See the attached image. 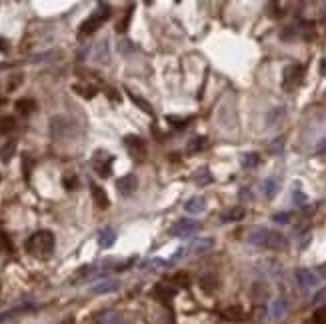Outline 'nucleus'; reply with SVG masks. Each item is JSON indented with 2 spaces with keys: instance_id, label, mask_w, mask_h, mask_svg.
<instances>
[{
  "instance_id": "obj_9",
  "label": "nucleus",
  "mask_w": 326,
  "mask_h": 324,
  "mask_svg": "<svg viewBox=\"0 0 326 324\" xmlns=\"http://www.w3.org/2000/svg\"><path fill=\"white\" fill-rule=\"evenodd\" d=\"M302 72H304V68L298 66V64H292V66H288L284 70V86H286V88H294L296 84H300Z\"/></svg>"
},
{
  "instance_id": "obj_20",
  "label": "nucleus",
  "mask_w": 326,
  "mask_h": 324,
  "mask_svg": "<svg viewBox=\"0 0 326 324\" xmlns=\"http://www.w3.org/2000/svg\"><path fill=\"white\" fill-rule=\"evenodd\" d=\"M174 292H176V288H174V286H166V284H156V288L152 290V294H154L158 300H162V302H164L166 298H170Z\"/></svg>"
},
{
  "instance_id": "obj_5",
  "label": "nucleus",
  "mask_w": 326,
  "mask_h": 324,
  "mask_svg": "<svg viewBox=\"0 0 326 324\" xmlns=\"http://www.w3.org/2000/svg\"><path fill=\"white\" fill-rule=\"evenodd\" d=\"M200 230V224L198 222H194L190 218H182L178 220L174 226L170 228V234L172 236H178V238H186V236H192V234H196Z\"/></svg>"
},
{
  "instance_id": "obj_37",
  "label": "nucleus",
  "mask_w": 326,
  "mask_h": 324,
  "mask_svg": "<svg viewBox=\"0 0 326 324\" xmlns=\"http://www.w3.org/2000/svg\"><path fill=\"white\" fill-rule=\"evenodd\" d=\"M174 282H176L178 286H184V284H188V276L180 272V274H176V276H174Z\"/></svg>"
},
{
  "instance_id": "obj_16",
  "label": "nucleus",
  "mask_w": 326,
  "mask_h": 324,
  "mask_svg": "<svg viewBox=\"0 0 326 324\" xmlns=\"http://www.w3.org/2000/svg\"><path fill=\"white\" fill-rule=\"evenodd\" d=\"M98 324H130V322L122 318L118 312H102L98 316Z\"/></svg>"
},
{
  "instance_id": "obj_25",
  "label": "nucleus",
  "mask_w": 326,
  "mask_h": 324,
  "mask_svg": "<svg viewBox=\"0 0 326 324\" xmlns=\"http://www.w3.org/2000/svg\"><path fill=\"white\" fill-rule=\"evenodd\" d=\"M14 118L12 116H0V134H8L10 130H14Z\"/></svg>"
},
{
  "instance_id": "obj_45",
  "label": "nucleus",
  "mask_w": 326,
  "mask_h": 324,
  "mask_svg": "<svg viewBox=\"0 0 326 324\" xmlns=\"http://www.w3.org/2000/svg\"><path fill=\"white\" fill-rule=\"evenodd\" d=\"M0 178H2V176H0Z\"/></svg>"
},
{
  "instance_id": "obj_35",
  "label": "nucleus",
  "mask_w": 326,
  "mask_h": 324,
  "mask_svg": "<svg viewBox=\"0 0 326 324\" xmlns=\"http://www.w3.org/2000/svg\"><path fill=\"white\" fill-rule=\"evenodd\" d=\"M24 310H28V306H20V308H14V310L0 312V322H2V320H6V318H10V316H14L16 312H24Z\"/></svg>"
},
{
  "instance_id": "obj_7",
  "label": "nucleus",
  "mask_w": 326,
  "mask_h": 324,
  "mask_svg": "<svg viewBox=\"0 0 326 324\" xmlns=\"http://www.w3.org/2000/svg\"><path fill=\"white\" fill-rule=\"evenodd\" d=\"M124 146L128 148V152L132 154L134 158H142L146 154V144L140 136H134V134H128L124 136Z\"/></svg>"
},
{
  "instance_id": "obj_39",
  "label": "nucleus",
  "mask_w": 326,
  "mask_h": 324,
  "mask_svg": "<svg viewBox=\"0 0 326 324\" xmlns=\"http://www.w3.org/2000/svg\"><path fill=\"white\" fill-rule=\"evenodd\" d=\"M316 152H318V154H326V138H322V140L316 144Z\"/></svg>"
},
{
  "instance_id": "obj_3",
  "label": "nucleus",
  "mask_w": 326,
  "mask_h": 324,
  "mask_svg": "<svg viewBox=\"0 0 326 324\" xmlns=\"http://www.w3.org/2000/svg\"><path fill=\"white\" fill-rule=\"evenodd\" d=\"M110 16V6L108 4H98V10L90 16V18H86L84 22H82V26H80V34H92V32H96L100 26H102V22L104 20Z\"/></svg>"
},
{
  "instance_id": "obj_24",
  "label": "nucleus",
  "mask_w": 326,
  "mask_h": 324,
  "mask_svg": "<svg viewBox=\"0 0 326 324\" xmlns=\"http://www.w3.org/2000/svg\"><path fill=\"white\" fill-rule=\"evenodd\" d=\"M206 146V138L204 136H194L188 146H186V152H198V150H202Z\"/></svg>"
},
{
  "instance_id": "obj_18",
  "label": "nucleus",
  "mask_w": 326,
  "mask_h": 324,
  "mask_svg": "<svg viewBox=\"0 0 326 324\" xmlns=\"http://www.w3.org/2000/svg\"><path fill=\"white\" fill-rule=\"evenodd\" d=\"M278 192V180L274 176H268L266 180H262V194L266 198H274Z\"/></svg>"
},
{
  "instance_id": "obj_30",
  "label": "nucleus",
  "mask_w": 326,
  "mask_h": 324,
  "mask_svg": "<svg viewBox=\"0 0 326 324\" xmlns=\"http://www.w3.org/2000/svg\"><path fill=\"white\" fill-rule=\"evenodd\" d=\"M222 316L226 318V320H244V314H242V310L240 308H226L224 312H222Z\"/></svg>"
},
{
  "instance_id": "obj_4",
  "label": "nucleus",
  "mask_w": 326,
  "mask_h": 324,
  "mask_svg": "<svg viewBox=\"0 0 326 324\" xmlns=\"http://www.w3.org/2000/svg\"><path fill=\"white\" fill-rule=\"evenodd\" d=\"M320 280H322L320 272H314V270H310V268H298V270H296V282H298L300 288H304V290L316 288V286L320 284Z\"/></svg>"
},
{
  "instance_id": "obj_31",
  "label": "nucleus",
  "mask_w": 326,
  "mask_h": 324,
  "mask_svg": "<svg viewBox=\"0 0 326 324\" xmlns=\"http://www.w3.org/2000/svg\"><path fill=\"white\" fill-rule=\"evenodd\" d=\"M292 200H294L296 206H306L308 196H306V194H304L300 188H294V190H292Z\"/></svg>"
},
{
  "instance_id": "obj_21",
  "label": "nucleus",
  "mask_w": 326,
  "mask_h": 324,
  "mask_svg": "<svg viewBox=\"0 0 326 324\" xmlns=\"http://www.w3.org/2000/svg\"><path fill=\"white\" fill-rule=\"evenodd\" d=\"M128 98L132 100V102H134V104L140 108L142 112H146V114H150V116L154 114V110H152V108H150V104H148V102H146L142 96H138V94H134V92H130V90H128Z\"/></svg>"
},
{
  "instance_id": "obj_22",
  "label": "nucleus",
  "mask_w": 326,
  "mask_h": 324,
  "mask_svg": "<svg viewBox=\"0 0 326 324\" xmlns=\"http://www.w3.org/2000/svg\"><path fill=\"white\" fill-rule=\"evenodd\" d=\"M116 288H118L116 280H104V282H100V284H96V286L92 288V292L104 294V292H112V290H116Z\"/></svg>"
},
{
  "instance_id": "obj_23",
  "label": "nucleus",
  "mask_w": 326,
  "mask_h": 324,
  "mask_svg": "<svg viewBox=\"0 0 326 324\" xmlns=\"http://www.w3.org/2000/svg\"><path fill=\"white\" fill-rule=\"evenodd\" d=\"M192 180L194 182H196V184H208V182H212V174H210V170L208 168H200L198 172H196V174H194L192 176Z\"/></svg>"
},
{
  "instance_id": "obj_8",
  "label": "nucleus",
  "mask_w": 326,
  "mask_h": 324,
  "mask_svg": "<svg viewBox=\"0 0 326 324\" xmlns=\"http://www.w3.org/2000/svg\"><path fill=\"white\" fill-rule=\"evenodd\" d=\"M136 188H138V178L134 174H126L116 180V190L120 196H130V194L136 192Z\"/></svg>"
},
{
  "instance_id": "obj_2",
  "label": "nucleus",
  "mask_w": 326,
  "mask_h": 324,
  "mask_svg": "<svg viewBox=\"0 0 326 324\" xmlns=\"http://www.w3.org/2000/svg\"><path fill=\"white\" fill-rule=\"evenodd\" d=\"M26 250L38 258H48L54 250V234L50 230H38L26 240Z\"/></svg>"
},
{
  "instance_id": "obj_34",
  "label": "nucleus",
  "mask_w": 326,
  "mask_h": 324,
  "mask_svg": "<svg viewBox=\"0 0 326 324\" xmlns=\"http://www.w3.org/2000/svg\"><path fill=\"white\" fill-rule=\"evenodd\" d=\"M32 166H34V158H32L30 154H24V178H26V180L30 178V170H32Z\"/></svg>"
},
{
  "instance_id": "obj_27",
  "label": "nucleus",
  "mask_w": 326,
  "mask_h": 324,
  "mask_svg": "<svg viewBox=\"0 0 326 324\" xmlns=\"http://www.w3.org/2000/svg\"><path fill=\"white\" fill-rule=\"evenodd\" d=\"M240 164H242V168H254L258 164V154H254V152L242 154L240 156Z\"/></svg>"
},
{
  "instance_id": "obj_40",
  "label": "nucleus",
  "mask_w": 326,
  "mask_h": 324,
  "mask_svg": "<svg viewBox=\"0 0 326 324\" xmlns=\"http://www.w3.org/2000/svg\"><path fill=\"white\" fill-rule=\"evenodd\" d=\"M106 94H108V96H110V98H112L114 102H118V100H120V96H118V94L114 92V88H106Z\"/></svg>"
},
{
  "instance_id": "obj_26",
  "label": "nucleus",
  "mask_w": 326,
  "mask_h": 324,
  "mask_svg": "<svg viewBox=\"0 0 326 324\" xmlns=\"http://www.w3.org/2000/svg\"><path fill=\"white\" fill-rule=\"evenodd\" d=\"M282 148H284V138H282V136L274 138V140H272V142H270V144L266 146V150H268L270 154H274V156L282 152Z\"/></svg>"
},
{
  "instance_id": "obj_10",
  "label": "nucleus",
  "mask_w": 326,
  "mask_h": 324,
  "mask_svg": "<svg viewBox=\"0 0 326 324\" xmlns=\"http://www.w3.org/2000/svg\"><path fill=\"white\" fill-rule=\"evenodd\" d=\"M90 192H92V198H94V202H96V206L98 208H102V210H106L108 206H110V200H108V194H106V190L102 188V186H98V184H90Z\"/></svg>"
},
{
  "instance_id": "obj_13",
  "label": "nucleus",
  "mask_w": 326,
  "mask_h": 324,
  "mask_svg": "<svg viewBox=\"0 0 326 324\" xmlns=\"http://www.w3.org/2000/svg\"><path fill=\"white\" fill-rule=\"evenodd\" d=\"M214 246V240L212 238H196L192 244H190V252L192 254H204V252H208L210 248Z\"/></svg>"
},
{
  "instance_id": "obj_14",
  "label": "nucleus",
  "mask_w": 326,
  "mask_h": 324,
  "mask_svg": "<svg viewBox=\"0 0 326 324\" xmlns=\"http://www.w3.org/2000/svg\"><path fill=\"white\" fill-rule=\"evenodd\" d=\"M114 240H116V230L114 228H104L98 236V244L102 248H110L114 244Z\"/></svg>"
},
{
  "instance_id": "obj_12",
  "label": "nucleus",
  "mask_w": 326,
  "mask_h": 324,
  "mask_svg": "<svg viewBox=\"0 0 326 324\" xmlns=\"http://www.w3.org/2000/svg\"><path fill=\"white\" fill-rule=\"evenodd\" d=\"M184 210L188 214H200V212L206 210V200L202 196H192L184 202Z\"/></svg>"
},
{
  "instance_id": "obj_15",
  "label": "nucleus",
  "mask_w": 326,
  "mask_h": 324,
  "mask_svg": "<svg viewBox=\"0 0 326 324\" xmlns=\"http://www.w3.org/2000/svg\"><path fill=\"white\" fill-rule=\"evenodd\" d=\"M242 216H244V208L234 206V208H228L226 212H222L220 222H236V220H242Z\"/></svg>"
},
{
  "instance_id": "obj_44",
  "label": "nucleus",
  "mask_w": 326,
  "mask_h": 324,
  "mask_svg": "<svg viewBox=\"0 0 326 324\" xmlns=\"http://www.w3.org/2000/svg\"><path fill=\"white\" fill-rule=\"evenodd\" d=\"M0 290H2V286H0Z\"/></svg>"
},
{
  "instance_id": "obj_32",
  "label": "nucleus",
  "mask_w": 326,
  "mask_h": 324,
  "mask_svg": "<svg viewBox=\"0 0 326 324\" xmlns=\"http://www.w3.org/2000/svg\"><path fill=\"white\" fill-rule=\"evenodd\" d=\"M290 218H292L290 212H276V214H272V222H276V224H288Z\"/></svg>"
},
{
  "instance_id": "obj_42",
  "label": "nucleus",
  "mask_w": 326,
  "mask_h": 324,
  "mask_svg": "<svg viewBox=\"0 0 326 324\" xmlns=\"http://www.w3.org/2000/svg\"><path fill=\"white\" fill-rule=\"evenodd\" d=\"M0 52H8V44H6L2 38H0Z\"/></svg>"
},
{
  "instance_id": "obj_11",
  "label": "nucleus",
  "mask_w": 326,
  "mask_h": 324,
  "mask_svg": "<svg viewBox=\"0 0 326 324\" xmlns=\"http://www.w3.org/2000/svg\"><path fill=\"white\" fill-rule=\"evenodd\" d=\"M286 308H288L286 298H282V296L274 298L272 304H270V316H272V320H280L282 316L286 314Z\"/></svg>"
},
{
  "instance_id": "obj_28",
  "label": "nucleus",
  "mask_w": 326,
  "mask_h": 324,
  "mask_svg": "<svg viewBox=\"0 0 326 324\" xmlns=\"http://www.w3.org/2000/svg\"><path fill=\"white\" fill-rule=\"evenodd\" d=\"M132 8L134 6H128V10H126V14H124V18L120 20V22L116 24V32H126L128 30V24H130V18H132Z\"/></svg>"
},
{
  "instance_id": "obj_38",
  "label": "nucleus",
  "mask_w": 326,
  "mask_h": 324,
  "mask_svg": "<svg viewBox=\"0 0 326 324\" xmlns=\"http://www.w3.org/2000/svg\"><path fill=\"white\" fill-rule=\"evenodd\" d=\"M148 266H156V268H164L166 266V260H160V258H154V260H150Z\"/></svg>"
},
{
  "instance_id": "obj_41",
  "label": "nucleus",
  "mask_w": 326,
  "mask_h": 324,
  "mask_svg": "<svg viewBox=\"0 0 326 324\" xmlns=\"http://www.w3.org/2000/svg\"><path fill=\"white\" fill-rule=\"evenodd\" d=\"M320 74L326 78V60H320Z\"/></svg>"
},
{
  "instance_id": "obj_36",
  "label": "nucleus",
  "mask_w": 326,
  "mask_h": 324,
  "mask_svg": "<svg viewBox=\"0 0 326 324\" xmlns=\"http://www.w3.org/2000/svg\"><path fill=\"white\" fill-rule=\"evenodd\" d=\"M76 184H78V178L72 174V176H64V188L66 190H72V188H76Z\"/></svg>"
},
{
  "instance_id": "obj_1",
  "label": "nucleus",
  "mask_w": 326,
  "mask_h": 324,
  "mask_svg": "<svg viewBox=\"0 0 326 324\" xmlns=\"http://www.w3.org/2000/svg\"><path fill=\"white\" fill-rule=\"evenodd\" d=\"M246 240L254 246L268 248V250H284L288 246V238L278 230H270L266 226H252L248 230Z\"/></svg>"
},
{
  "instance_id": "obj_33",
  "label": "nucleus",
  "mask_w": 326,
  "mask_h": 324,
  "mask_svg": "<svg viewBox=\"0 0 326 324\" xmlns=\"http://www.w3.org/2000/svg\"><path fill=\"white\" fill-rule=\"evenodd\" d=\"M74 90H76L78 94H82L84 98H92V96L96 94V90L92 88V86H80V84H76V86H74Z\"/></svg>"
},
{
  "instance_id": "obj_43",
  "label": "nucleus",
  "mask_w": 326,
  "mask_h": 324,
  "mask_svg": "<svg viewBox=\"0 0 326 324\" xmlns=\"http://www.w3.org/2000/svg\"><path fill=\"white\" fill-rule=\"evenodd\" d=\"M322 22L326 24V8H324V12H322Z\"/></svg>"
},
{
  "instance_id": "obj_6",
  "label": "nucleus",
  "mask_w": 326,
  "mask_h": 324,
  "mask_svg": "<svg viewBox=\"0 0 326 324\" xmlns=\"http://www.w3.org/2000/svg\"><path fill=\"white\" fill-rule=\"evenodd\" d=\"M112 162H114V158L108 156V152H96L94 160H92V164L96 168V174L102 178H108L112 174Z\"/></svg>"
},
{
  "instance_id": "obj_19",
  "label": "nucleus",
  "mask_w": 326,
  "mask_h": 324,
  "mask_svg": "<svg viewBox=\"0 0 326 324\" xmlns=\"http://www.w3.org/2000/svg\"><path fill=\"white\" fill-rule=\"evenodd\" d=\"M14 152H16V140H8L2 148H0V160H2V162H10L12 156H14Z\"/></svg>"
},
{
  "instance_id": "obj_17",
  "label": "nucleus",
  "mask_w": 326,
  "mask_h": 324,
  "mask_svg": "<svg viewBox=\"0 0 326 324\" xmlns=\"http://www.w3.org/2000/svg\"><path fill=\"white\" fill-rule=\"evenodd\" d=\"M16 110L22 114V116H28V114H32L36 110V102L32 98H20L16 102Z\"/></svg>"
},
{
  "instance_id": "obj_29",
  "label": "nucleus",
  "mask_w": 326,
  "mask_h": 324,
  "mask_svg": "<svg viewBox=\"0 0 326 324\" xmlns=\"http://www.w3.org/2000/svg\"><path fill=\"white\" fill-rule=\"evenodd\" d=\"M166 122H168L170 126L178 128V130H180V128H186V126H188V120H186V118H182V116H174V114H168V116H166Z\"/></svg>"
}]
</instances>
